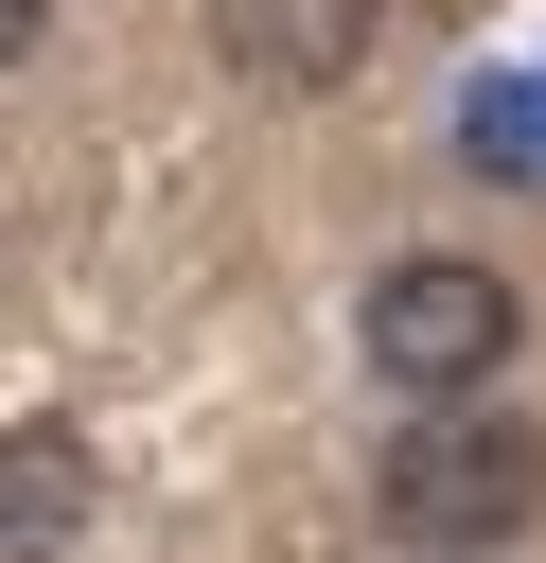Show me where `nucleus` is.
<instances>
[{"label":"nucleus","instance_id":"obj_1","mask_svg":"<svg viewBox=\"0 0 546 563\" xmlns=\"http://www.w3.org/2000/svg\"><path fill=\"white\" fill-rule=\"evenodd\" d=\"M370 510H387L405 545L476 563V545H511V528L546 510V422H528V405H493V387H440L423 422H387V457H370Z\"/></svg>","mask_w":546,"mask_h":563},{"label":"nucleus","instance_id":"obj_2","mask_svg":"<svg viewBox=\"0 0 546 563\" xmlns=\"http://www.w3.org/2000/svg\"><path fill=\"white\" fill-rule=\"evenodd\" d=\"M352 352H370L405 405L493 387V369H511V282L458 264V246H405V264H370V299H352Z\"/></svg>","mask_w":546,"mask_h":563},{"label":"nucleus","instance_id":"obj_3","mask_svg":"<svg viewBox=\"0 0 546 563\" xmlns=\"http://www.w3.org/2000/svg\"><path fill=\"white\" fill-rule=\"evenodd\" d=\"M387 35V0H229V70L247 88H335Z\"/></svg>","mask_w":546,"mask_h":563},{"label":"nucleus","instance_id":"obj_4","mask_svg":"<svg viewBox=\"0 0 546 563\" xmlns=\"http://www.w3.org/2000/svg\"><path fill=\"white\" fill-rule=\"evenodd\" d=\"M70 545H88V440L0 422V563H70Z\"/></svg>","mask_w":546,"mask_h":563},{"label":"nucleus","instance_id":"obj_5","mask_svg":"<svg viewBox=\"0 0 546 563\" xmlns=\"http://www.w3.org/2000/svg\"><path fill=\"white\" fill-rule=\"evenodd\" d=\"M458 158H476V176H546V88H528V70H493V88L458 106Z\"/></svg>","mask_w":546,"mask_h":563},{"label":"nucleus","instance_id":"obj_6","mask_svg":"<svg viewBox=\"0 0 546 563\" xmlns=\"http://www.w3.org/2000/svg\"><path fill=\"white\" fill-rule=\"evenodd\" d=\"M35 18H53V0H0V70H18V53H35Z\"/></svg>","mask_w":546,"mask_h":563},{"label":"nucleus","instance_id":"obj_7","mask_svg":"<svg viewBox=\"0 0 546 563\" xmlns=\"http://www.w3.org/2000/svg\"><path fill=\"white\" fill-rule=\"evenodd\" d=\"M423 563H440V545H423Z\"/></svg>","mask_w":546,"mask_h":563}]
</instances>
